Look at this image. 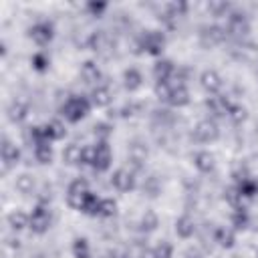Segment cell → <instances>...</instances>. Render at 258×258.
Instances as JSON below:
<instances>
[{
	"label": "cell",
	"mask_w": 258,
	"mask_h": 258,
	"mask_svg": "<svg viewBox=\"0 0 258 258\" xmlns=\"http://www.w3.org/2000/svg\"><path fill=\"white\" fill-rule=\"evenodd\" d=\"M99 204H101V196H97L95 191H91V194L87 196V200H85L81 212L87 214V216H99Z\"/></svg>",
	"instance_id": "34"
},
{
	"label": "cell",
	"mask_w": 258,
	"mask_h": 258,
	"mask_svg": "<svg viewBox=\"0 0 258 258\" xmlns=\"http://www.w3.org/2000/svg\"><path fill=\"white\" fill-rule=\"evenodd\" d=\"M141 85H143V75H141V71H139V69L129 67V69H125V71H123V87H125L129 93L137 91Z\"/></svg>",
	"instance_id": "25"
},
{
	"label": "cell",
	"mask_w": 258,
	"mask_h": 258,
	"mask_svg": "<svg viewBox=\"0 0 258 258\" xmlns=\"http://www.w3.org/2000/svg\"><path fill=\"white\" fill-rule=\"evenodd\" d=\"M109 181H111V185H113L117 191H121V194H127V191H131V189H135V173L129 171V169H125V167H117V169L111 173Z\"/></svg>",
	"instance_id": "11"
},
{
	"label": "cell",
	"mask_w": 258,
	"mask_h": 258,
	"mask_svg": "<svg viewBox=\"0 0 258 258\" xmlns=\"http://www.w3.org/2000/svg\"><path fill=\"white\" fill-rule=\"evenodd\" d=\"M28 36H30V40H32L34 44L46 46V44H50L52 38H54V24H52L50 20H38V22H34V24L28 28Z\"/></svg>",
	"instance_id": "6"
},
{
	"label": "cell",
	"mask_w": 258,
	"mask_h": 258,
	"mask_svg": "<svg viewBox=\"0 0 258 258\" xmlns=\"http://www.w3.org/2000/svg\"><path fill=\"white\" fill-rule=\"evenodd\" d=\"M173 230H175V234H177L181 240H189V238L196 234L198 226H196V220H194L189 214H181V216L175 220Z\"/></svg>",
	"instance_id": "16"
},
{
	"label": "cell",
	"mask_w": 258,
	"mask_h": 258,
	"mask_svg": "<svg viewBox=\"0 0 258 258\" xmlns=\"http://www.w3.org/2000/svg\"><path fill=\"white\" fill-rule=\"evenodd\" d=\"M159 226V216L153 210H145L141 220H139V230L141 232H153Z\"/></svg>",
	"instance_id": "31"
},
{
	"label": "cell",
	"mask_w": 258,
	"mask_h": 258,
	"mask_svg": "<svg viewBox=\"0 0 258 258\" xmlns=\"http://www.w3.org/2000/svg\"><path fill=\"white\" fill-rule=\"evenodd\" d=\"M165 34L159 32V30H145L139 40H137V46L141 48V52H147L151 56H161L163 48H165Z\"/></svg>",
	"instance_id": "3"
},
{
	"label": "cell",
	"mask_w": 258,
	"mask_h": 258,
	"mask_svg": "<svg viewBox=\"0 0 258 258\" xmlns=\"http://www.w3.org/2000/svg\"><path fill=\"white\" fill-rule=\"evenodd\" d=\"M226 36H228L226 26H218V24H210V26L202 28V32H200V38H202V42H204L206 46L220 44V42H224Z\"/></svg>",
	"instance_id": "15"
},
{
	"label": "cell",
	"mask_w": 258,
	"mask_h": 258,
	"mask_svg": "<svg viewBox=\"0 0 258 258\" xmlns=\"http://www.w3.org/2000/svg\"><path fill=\"white\" fill-rule=\"evenodd\" d=\"M30 64H32V69H34L36 73H46L48 67H50V56H48L44 50H38V52L32 54Z\"/></svg>",
	"instance_id": "32"
},
{
	"label": "cell",
	"mask_w": 258,
	"mask_h": 258,
	"mask_svg": "<svg viewBox=\"0 0 258 258\" xmlns=\"http://www.w3.org/2000/svg\"><path fill=\"white\" fill-rule=\"evenodd\" d=\"M246 117H248V111H246V107H242V105H234L232 107V111L228 113V119L230 121H234V123H242V121H246Z\"/></svg>",
	"instance_id": "41"
},
{
	"label": "cell",
	"mask_w": 258,
	"mask_h": 258,
	"mask_svg": "<svg viewBox=\"0 0 258 258\" xmlns=\"http://www.w3.org/2000/svg\"><path fill=\"white\" fill-rule=\"evenodd\" d=\"M109 258H129V252H127V248L113 246V248L109 250Z\"/></svg>",
	"instance_id": "44"
},
{
	"label": "cell",
	"mask_w": 258,
	"mask_h": 258,
	"mask_svg": "<svg viewBox=\"0 0 258 258\" xmlns=\"http://www.w3.org/2000/svg\"><path fill=\"white\" fill-rule=\"evenodd\" d=\"M85 8H87V12L91 14V16H103L105 14V10L109 8V4L107 2H87L85 4Z\"/></svg>",
	"instance_id": "42"
},
{
	"label": "cell",
	"mask_w": 258,
	"mask_h": 258,
	"mask_svg": "<svg viewBox=\"0 0 258 258\" xmlns=\"http://www.w3.org/2000/svg\"><path fill=\"white\" fill-rule=\"evenodd\" d=\"M73 254L75 258H83V256H91V246L87 238H75L73 240Z\"/></svg>",
	"instance_id": "37"
},
{
	"label": "cell",
	"mask_w": 258,
	"mask_h": 258,
	"mask_svg": "<svg viewBox=\"0 0 258 258\" xmlns=\"http://www.w3.org/2000/svg\"><path fill=\"white\" fill-rule=\"evenodd\" d=\"M224 200L232 206V210L244 208V198H242V194L238 191V187H236V185H230V187H226V189H224Z\"/></svg>",
	"instance_id": "33"
},
{
	"label": "cell",
	"mask_w": 258,
	"mask_h": 258,
	"mask_svg": "<svg viewBox=\"0 0 258 258\" xmlns=\"http://www.w3.org/2000/svg\"><path fill=\"white\" fill-rule=\"evenodd\" d=\"M89 194H91L89 181H87L85 177H75V179L69 183V187H67V204H69L73 210L81 212V208H83V204H85V200H87Z\"/></svg>",
	"instance_id": "2"
},
{
	"label": "cell",
	"mask_w": 258,
	"mask_h": 258,
	"mask_svg": "<svg viewBox=\"0 0 258 258\" xmlns=\"http://www.w3.org/2000/svg\"><path fill=\"white\" fill-rule=\"evenodd\" d=\"M32 153H34V159L42 165H48L52 163V157H54V151H52V145L50 141H42V143H36L32 145Z\"/></svg>",
	"instance_id": "27"
},
{
	"label": "cell",
	"mask_w": 258,
	"mask_h": 258,
	"mask_svg": "<svg viewBox=\"0 0 258 258\" xmlns=\"http://www.w3.org/2000/svg\"><path fill=\"white\" fill-rule=\"evenodd\" d=\"M147 155H149V151H147V145H145V143H141V141H131V143H129L127 157H129V161H131L133 165L141 167L143 161L147 159Z\"/></svg>",
	"instance_id": "23"
},
{
	"label": "cell",
	"mask_w": 258,
	"mask_h": 258,
	"mask_svg": "<svg viewBox=\"0 0 258 258\" xmlns=\"http://www.w3.org/2000/svg\"><path fill=\"white\" fill-rule=\"evenodd\" d=\"M28 220H30V216L26 212H22V210H12L6 216V222H8L10 230H14V232H20V230L28 228Z\"/></svg>",
	"instance_id": "28"
},
{
	"label": "cell",
	"mask_w": 258,
	"mask_h": 258,
	"mask_svg": "<svg viewBox=\"0 0 258 258\" xmlns=\"http://www.w3.org/2000/svg\"><path fill=\"white\" fill-rule=\"evenodd\" d=\"M135 258H155L153 248H141V250H139V254H137Z\"/></svg>",
	"instance_id": "46"
},
{
	"label": "cell",
	"mask_w": 258,
	"mask_h": 258,
	"mask_svg": "<svg viewBox=\"0 0 258 258\" xmlns=\"http://www.w3.org/2000/svg\"><path fill=\"white\" fill-rule=\"evenodd\" d=\"M83 147L79 143H67L62 149V161L67 165H83Z\"/></svg>",
	"instance_id": "24"
},
{
	"label": "cell",
	"mask_w": 258,
	"mask_h": 258,
	"mask_svg": "<svg viewBox=\"0 0 258 258\" xmlns=\"http://www.w3.org/2000/svg\"><path fill=\"white\" fill-rule=\"evenodd\" d=\"M208 12L212 16H216V18L226 16V14H230V4L228 2H210L208 4Z\"/></svg>",
	"instance_id": "40"
},
{
	"label": "cell",
	"mask_w": 258,
	"mask_h": 258,
	"mask_svg": "<svg viewBox=\"0 0 258 258\" xmlns=\"http://www.w3.org/2000/svg\"><path fill=\"white\" fill-rule=\"evenodd\" d=\"M32 258H46V256H44V254H34Z\"/></svg>",
	"instance_id": "47"
},
{
	"label": "cell",
	"mask_w": 258,
	"mask_h": 258,
	"mask_svg": "<svg viewBox=\"0 0 258 258\" xmlns=\"http://www.w3.org/2000/svg\"><path fill=\"white\" fill-rule=\"evenodd\" d=\"M214 242L220 246V248H234L236 246V230L232 226H220L214 230Z\"/></svg>",
	"instance_id": "18"
},
{
	"label": "cell",
	"mask_w": 258,
	"mask_h": 258,
	"mask_svg": "<svg viewBox=\"0 0 258 258\" xmlns=\"http://www.w3.org/2000/svg\"><path fill=\"white\" fill-rule=\"evenodd\" d=\"M189 91H187V87L183 85V83H177V85H173V89H171V95H169V99H167V105L169 107H173V109H181V107H185V105H189Z\"/></svg>",
	"instance_id": "19"
},
{
	"label": "cell",
	"mask_w": 258,
	"mask_h": 258,
	"mask_svg": "<svg viewBox=\"0 0 258 258\" xmlns=\"http://www.w3.org/2000/svg\"><path fill=\"white\" fill-rule=\"evenodd\" d=\"M226 32H228L230 36H234V38H244V36H248V32H250V22H248L246 14L232 10V12L228 14Z\"/></svg>",
	"instance_id": "7"
},
{
	"label": "cell",
	"mask_w": 258,
	"mask_h": 258,
	"mask_svg": "<svg viewBox=\"0 0 258 258\" xmlns=\"http://www.w3.org/2000/svg\"><path fill=\"white\" fill-rule=\"evenodd\" d=\"M83 258H91V256H83Z\"/></svg>",
	"instance_id": "48"
},
{
	"label": "cell",
	"mask_w": 258,
	"mask_h": 258,
	"mask_svg": "<svg viewBox=\"0 0 258 258\" xmlns=\"http://www.w3.org/2000/svg\"><path fill=\"white\" fill-rule=\"evenodd\" d=\"M20 161V149L8 137L2 139V171H10Z\"/></svg>",
	"instance_id": "13"
},
{
	"label": "cell",
	"mask_w": 258,
	"mask_h": 258,
	"mask_svg": "<svg viewBox=\"0 0 258 258\" xmlns=\"http://www.w3.org/2000/svg\"><path fill=\"white\" fill-rule=\"evenodd\" d=\"M89 99H91L93 107L105 109V107H109V105L113 103V93H111V89H109L107 85H97V87H93Z\"/></svg>",
	"instance_id": "17"
},
{
	"label": "cell",
	"mask_w": 258,
	"mask_h": 258,
	"mask_svg": "<svg viewBox=\"0 0 258 258\" xmlns=\"http://www.w3.org/2000/svg\"><path fill=\"white\" fill-rule=\"evenodd\" d=\"M183 258H204V254L198 250V248H187L183 252Z\"/></svg>",
	"instance_id": "45"
},
{
	"label": "cell",
	"mask_w": 258,
	"mask_h": 258,
	"mask_svg": "<svg viewBox=\"0 0 258 258\" xmlns=\"http://www.w3.org/2000/svg\"><path fill=\"white\" fill-rule=\"evenodd\" d=\"M101 77H103V73H101V69H99V64L95 60H85L81 64V79L87 85H95L97 87L99 81H101Z\"/></svg>",
	"instance_id": "21"
},
{
	"label": "cell",
	"mask_w": 258,
	"mask_h": 258,
	"mask_svg": "<svg viewBox=\"0 0 258 258\" xmlns=\"http://www.w3.org/2000/svg\"><path fill=\"white\" fill-rule=\"evenodd\" d=\"M256 258H258V252H256Z\"/></svg>",
	"instance_id": "49"
},
{
	"label": "cell",
	"mask_w": 258,
	"mask_h": 258,
	"mask_svg": "<svg viewBox=\"0 0 258 258\" xmlns=\"http://www.w3.org/2000/svg\"><path fill=\"white\" fill-rule=\"evenodd\" d=\"M6 115H8V119H10L12 123H22V121L28 117V105H26L24 101L16 99V101H12V103L8 105Z\"/></svg>",
	"instance_id": "26"
},
{
	"label": "cell",
	"mask_w": 258,
	"mask_h": 258,
	"mask_svg": "<svg viewBox=\"0 0 258 258\" xmlns=\"http://www.w3.org/2000/svg\"><path fill=\"white\" fill-rule=\"evenodd\" d=\"M153 254H155V258H171L173 256V246L167 240H159L153 246Z\"/></svg>",
	"instance_id": "38"
},
{
	"label": "cell",
	"mask_w": 258,
	"mask_h": 258,
	"mask_svg": "<svg viewBox=\"0 0 258 258\" xmlns=\"http://www.w3.org/2000/svg\"><path fill=\"white\" fill-rule=\"evenodd\" d=\"M113 163V151H111V145L109 141H99L95 143V155H93V163L91 167L95 171H107Z\"/></svg>",
	"instance_id": "8"
},
{
	"label": "cell",
	"mask_w": 258,
	"mask_h": 258,
	"mask_svg": "<svg viewBox=\"0 0 258 258\" xmlns=\"http://www.w3.org/2000/svg\"><path fill=\"white\" fill-rule=\"evenodd\" d=\"M230 226L236 230V232H242L250 226V214L246 208H238L230 214Z\"/></svg>",
	"instance_id": "29"
},
{
	"label": "cell",
	"mask_w": 258,
	"mask_h": 258,
	"mask_svg": "<svg viewBox=\"0 0 258 258\" xmlns=\"http://www.w3.org/2000/svg\"><path fill=\"white\" fill-rule=\"evenodd\" d=\"M143 191H147L149 196H157L159 194V179L155 175H149L143 183Z\"/></svg>",
	"instance_id": "43"
},
{
	"label": "cell",
	"mask_w": 258,
	"mask_h": 258,
	"mask_svg": "<svg viewBox=\"0 0 258 258\" xmlns=\"http://www.w3.org/2000/svg\"><path fill=\"white\" fill-rule=\"evenodd\" d=\"M194 165H196V169L200 173H212L216 169V157L208 149H200L194 155Z\"/></svg>",
	"instance_id": "20"
},
{
	"label": "cell",
	"mask_w": 258,
	"mask_h": 258,
	"mask_svg": "<svg viewBox=\"0 0 258 258\" xmlns=\"http://www.w3.org/2000/svg\"><path fill=\"white\" fill-rule=\"evenodd\" d=\"M117 214V202L113 198H101L99 204V218H113Z\"/></svg>",
	"instance_id": "35"
},
{
	"label": "cell",
	"mask_w": 258,
	"mask_h": 258,
	"mask_svg": "<svg viewBox=\"0 0 258 258\" xmlns=\"http://www.w3.org/2000/svg\"><path fill=\"white\" fill-rule=\"evenodd\" d=\"M111 133H113V125H109V123H97L95 127H93V135H95V143H99V141H109V137H111Z\"/></svg>",
	"instance_id": "36"
},
{
	"label": "cell",
	"mask_w": 258,
	"mask_h": 258,
	"mask_svg": "<svg viewBox=\"0 0 258 258\" xmlns=\"http://www.w3.org/2000/svg\"><path fill=\"white\" fill-rule=\"evenodd\" d=\"M234 185L242 194L244 200H254L258 196V179H254L248 171H236L234 173Z\"/></svg>",
	"instance_id": "9"
},
{
	"label": "cell",
	"mask_w": 258,
	"mask_h": 258,
	"mask_svg": "<svg viewBox=\"0 0 258 258\" xmlns=\"http://www.w3.org/2000/svg\"><path fill=\"white\" fill-rule=\"evenodd\" d=\"M200 85L202 89L208 93V95H220L222 87H224V79L218 71L214 69H206L202 75H200Z\"/></svg>",
	"instance_id": "12"
},
{
	"label": "cell",
	"mask_w": 258,
	"mask_h": 258,
	"mask_svg": "<svg viewBox=\"0 0 258 258\" xmlns=\"http://www.w3.org/2000/svg\"><path fill=\"white\" fill-rule=\"evenodd\" d=\"M44 133H46V139L52 143V141H62L64 137H67V127H64V123L60 121V119H50V121H46L44 125Z\"/></svg>",
	"instance_id": "22"
},
{
	"label": "cell",
	"mask_w": 258,
	"mask_h": 258,
	"mask_svg": "<svg viewBox=\"0 0 258 258\" xmlns=\"http://www.w3.org/2000/svg\"><path fill=\"white\" fill-rule=\"evenodd\" d=\"M93 109V103L89 97L85 95H71L64 99V103L60 105V115L64 117L67 123H81Z\"/></svg>",
	"instance_id": "1"
},
{
	"label": "cell",
	"mask_w": 258,
	"mask_h": 258,
	"mask_svg": "<svg viewBox=\"0 0 258 258\" xmlns=\"http://www.w3.org/2000/svg\"><path fill=\"white\" fill-rule=\"evenodd\" d=\"M28 216H30V220H28V230H30V232H34V234H44V232H48V228H50V224H52V214H50L48 206L36 204Z\"/></svg>",
	"instance_id": "4"
},
{
	"label": "cell",
	"mask_w": 258,
	"mask_h": 258,
	"mask_svg": "<svg viewBox=\"0 0 258 258\" xmlns=\"http://www.w3.org/2000/svg\"><path fill=\"white\" fill-rule=\"evenodd\" d=\"M175 75V64L171 58H157L153 64V79L155 83H169Z\"/></svg>",
	"instance_id": "14"
},
{
	"label": "cell",
	"mask_w": 258,
	"mask_h": 258,
	"mask_svg": "<svg viewBox=\"0 0 258 258\" xmlns=\"http://www.w3.org/2000/svg\"><path fill=\"white\" fill-rule=\"evenodd\" d=\"M171 89H173V83H171V81H169V83H155L153 93H155V97H157L159 101L167 103V99H169V95H171Z\"/></svg>",
	"instance_id": "39"
},
{
	"label": "cell",
	"mask_w": 258,
	"mask_h": 258,
	"mask_svg": "<svg viewBox=\"0 0 258 258\" xmlns=\"http://www.w3.org/2000/svg\"><path fill=\"white\" fill-rule=\"evenodd\" d=\"M194 137L196 141L200 143H214L218 137H220V125L216 123V119L212 117H206V119H200L194 127Z\"/></svg>",
	"instance_id": "5"
},
{
	"label": "cell",
	"mask_w": 258,
	"mask_h": 258,
	"mask_svg": "<svg viewBox=\"0 0 258 258\" xmlns=\"http://www.w3.org/2000/svg\"><path fill=\"white\" fill-rule=\"evenodd\" d=\"M236 103L228 97V95H212L206 99V109L212 113V119L214 117H228V113L232 111Z\"/></svg>",
	"instance_id": "10"
},
{
	"label": "cell",
	"mask_w": 258,
	"mask_h": 258,
	"mask_svg": "<svg viewBox=\"0 0 258 258\" xmlns=\"http://www.w3.org/2000/svg\"><path fill=\"white\" fill-rule=\"evenodd\" d=\"M34 187H36L34 175H30V173H20V175H16V179H14V189H16L18 194L28 196V194L34 191Z\"/></svg>",
	"instance_id": "30"
}]
</instances>
